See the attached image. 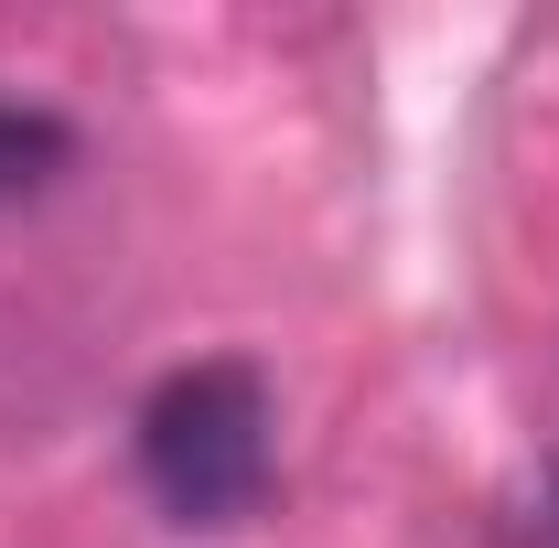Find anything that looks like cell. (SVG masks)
I'll use <instances>...</instances> for the list:
<instances>
[{"label":"cell","instance_id":"cell-2","mask_svg":"<svg viewBox=\"0 0 559 548\" xmlns=\"http://www.w3.org/2000/svg\"><path fill=\"white\" fill-rule=\"evenodd\" d=\"M55 162H66V119H44V108L0 97V205H11V194H33Z\"/></svg>","mask_w":559,"mask_h":548},{"label":"cell","instance_id":"cell-1","mask_svg":"<svg viewBox=\"0 0 559 548\" xmlns=\"http://www.w3.org/2000/svg\"><path fill=\"white\" fill-rule=\"evenodd\" d=\"M270 474H280V409L259 366H183L140 398V484L173 527L259 516Z\"/></svg>","mask_w":559,"mask_h":548}]
</instances>
